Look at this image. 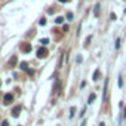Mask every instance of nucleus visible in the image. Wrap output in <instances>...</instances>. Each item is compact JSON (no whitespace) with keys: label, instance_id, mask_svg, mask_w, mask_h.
Returning a JSON list of instances; mask_svg holds the SVG:
<instances>
[{"label":"nucleus","instance_id":"18","mask_svg":"<svg viewBox=\"0 0 126 126\" xmlns=\"http://www.w3.org/2000/svg\"><path fill=\"white\" fill-rule=\"evenodd\" d=\"M58 2H61V3H67V2H71V0H58Z\"/></svg>","mask_w":126,"mask_h":126},{"label":"nucleus","instance_id":"6","mask_svg":"<svg viewBox=\"0 0 126 126\" xmlns=\"http://www.w3.org/2000/svg\"><path fill=\"white\" fill-rule=\"evenodd\" d=\"M100 74H101V71H100V70H95V73H94V77H92V79H94L95 82H96V80H100Z\"/></svg>","mask_w":126,"mask_h":126},{"label":"nucleus","instance_id":"3","mask_svg":"<svg viewBox=\"0 0 126 126\" xmlns=\"http://www.w3.org/2000/svg\"><path fill=\"white\" fill-rule=\"evenodd\" d=\"M12 101H13V95L12 94H6V95H4V98H3V104H4V105L10 104Z\"/></svg>","mask_w":126,"mask_h":126},{"label":"nucleus","instance_id":"12","mask_svg":"<svg viewBox=\"0 0 126 126\" xmlns=\"http://www.w3.org/2000/svg\"><path fill=\"white\" fill-rule=\"evenodd\" d=\"M40 43H42V45H48V43H49V39H42Z\"/></svg>","mask_w":126,"mask_h":126},{"label":"nucleus","instance_id":"19","mask_svg":"<svg viewBox=\"0 0 126 126\" xmlns=\"http://www.w3.org/2000/svg\"><path fill=\"white\" fill-rule=\"evenodd\" d=\"M82 126H86V122H83V123H82Z\"/></svg>","mask_w":126,"mask_h":126},{"label":"nucleus","instance_id":"21","mask_svg":"<svg viewBox=\"0 0 126 126\" xmlns=\"http://www.w3.org/2000/svg\"><path fill=\"white\" fill-rule=\"evenodd\" d=\"M0 85H2V82H0Z\"/></svg>","mask_w":126,"mask_h":126},{"label":"nucleus","instance_id":"8","mask_svg":"<svg viewBox=\"0 0 126 126\" xmlns=\"http://www.w3.org/2000/svg\"><path fill=\"white\" fill-rule=\"evenodd\" d=\"M19 68L24 70V71H27V70H28V64H27V62H21L19 64Z\"/></svg>","mask_w":126,"mask_h":126},{"label":"nucleus","instance_id":"2","mask_svg":"<svg viewBox=\"0 0 126 126\" xmlns=\"http://www.w3.org/2000/svg\"><path fill=\"white\" fill-rule=\"evenodd\" d=\"M31 43H22L21 45V51H22L24 53H28V52H31Z\"/></svg>","mask_w":126,"mask_h":126},{"label":"nucleus","instance_id":"14","mask_svg":"<svg viewBox=\"0 0 126 126\" xmlns=\"http://www.w3.org/2000/svg\"><path fill=\"white\" fill-rule=\"evenodd\" d=\"M119 48H120V39L116 40V49H119Z\"/></svg>","mask_w":126,"mask_h":126},{"label":"nucleus","instance_id":"7","mask_svg":"<svg viewBox=\"0 0 126 126\" xmlns=\"http://www.w3.org/2000/svg\"><path fill=\"white\" fill-rule=\"evenodd\" d=\"M95 98H96V95H95V94H91V95H89V98H87V104H92V102L95 101Z\"/></svg>","mask_w":126,"mask_h":126},{"label":"nucleus","instance_id":"13","mask_svg":"<svg viewBox=\"0 0 126 126\" xmlns=\"http://www.w3.org/2000/svg\"><path fill=\"white\" fill-rule=\"evenodd\" d=\"M39 24H40V25H45V24H46V19H45V18H42V19L39 21Z\"/></svg>","mask_w":126,"mask_h":126},{"label":"nucleus","instance_id":"9","mask_svg":"<svg viewBox=\"0 0 126 126\" xmlns=\"http://www.w3.org/2000/svg\"><path fill=\"white\" fill-rule=\"evenodd\" d=\"M74 113H76V107H71L70 108V117H74Z\"/></svg>","mask_w":126,"mask_h":126},{"label":"nucleus","instance_id":"4","mask_svg":"<svg viewBox=\"0 0 126 126\" xmlns=\"http://www.w3.org/2000/svg\"><path fill=\"white\" fill-rule=\"evenodd\" d=\"M19 113H21V107H19V105H15V107L12 108V116H13V117H18Z\"/></svg>","mask_w":126,"mask_h":126},{"label":"nucleus","instance_id":"10","mask_svg":"<svg viewBox=\"0 0 126 126\" xmlns=\"http://www.w3.org/2000/svg\"><path fill=\"white\" fill-rule=\"evenodd\" d=\"M94 13L98 16V15H100V4H96V6H95V9H94Z\"/></svg>","mask_w":126,"mask_h":126},{"label":"nucleus","instance_id":"5","mask_svg":"<svg viewBox=\"0 0 126 126\" xmlns=\"http://www.w3.org/2000/svg\"><path fill=\"white\" fill-rule=\"evenodd\" d=\"M16 62H18V58H16V55H13L12 58L9 59V64H8V65H9V67H15Z\"/></svg>","mask_w":126,"mask_h":126},{"label":"nucleus","instance_id":"15","mask_svg":"<svg viewBox=\"0 0 126 126\" xmlns=\"http://www.w3.org/2000/svg\"><path fill=\"white\" fill-rule=\"evenodd\" d=\"M2 126H9V122H8V120H3V122H2Z\"/></svg>","mask_w":126,"mask_h":126},{"label":"nucleus","instance_id":"16","mask_svg":"<svg viewBox=\"0 0 126 126\" xmlns=\"http://www.w3.org/2000/svg\"><path fill=\"white\" fill-rule=\"evenodd\" d=\"M67 18H68V19H71V18H73V13L68 12V13H67Z\"/></svg>","mask_w":126,"mask_h":126},{"label":"nucleus","instance_id":"11","mask_svg":"<svg viewBox=\"0 0 126 126\" xmlns=\"http://www.w3.org/2000/svg\"><path fill=\"white\" fill-rule=\"evenodd\" d=\"M62 21H64V18H62V16H58V18L55 19V22H56V24H62Z\"/></svg>","mask_w":126,"mask_h":126},{"label":"nucleus","instance_id":"1","mask_svg":"<svg viewBox=\"0 0 126 126\" xmlns=\"http://www.w3.org/2000/svg\"><path fill=\"white\" fill-rule=\"evenodd\" d=\"M48 49L46 48H39V49H37V58H39V59H43V58H46L48 56Z\"/></svg>","mask_w":126,"mask_h":126},{"label":"nucleus","instance_id":"17","mask_svg":"<svg viewBox=\"0 0 126 126\" xmlns=\"http://www.w3.org/2000/svg\"><path fill=\"white\" fill-rule=\"evenodd\" d=\"M27 73H28L30 76H33V74H34V71H33V70H27Z\"/></svg>","mask_w":126,"mask_h":126},{"label":"nucleus","instance_id":"20","mask_svg":"<svg viewBox=\"0 0 126 126\" xmlns=\"http://www.w3.org/2000/svg\"><path fill=\"white\" fill-rule=\"evenodd\" d=\"M100 126H105V125H104V123H101V125H100Z\"/></svg>","mask_w":126,"mask_h":126}]
</instances>
